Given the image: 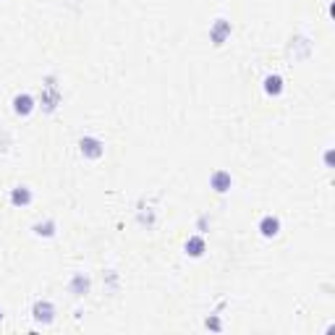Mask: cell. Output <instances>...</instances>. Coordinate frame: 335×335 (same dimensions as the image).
Listing matches in <instances>:
<instances>
[{"instance_id":"1","label":"cell","mask_w":335,"mask_h":335,"mask_svg":"<svg viewBox=\"0 0 335 335\" xmlns=\"http://www.w3.org/2000/svg\"><path fill=\"white\" fill-rule=\"evenodd\" d=\"M79 147H81V155L84 157H92V160L102 157V152H105L102 142L100 139H92V136H84V139L79 142Z\"/></svg>"},{"instance_id":"2","label":"cell","mask_w":335,"mask_h":335,"mask_svg":"<svg viewBox=\"0 0 335 335\" xmlns=\"http://www.w3.org/2000/svg\"><path fill=\"white\" fill-rule=\"evenodd\" d=\"M32 314H34V319L37 322H52L55 319V309H52V304L50 301H37L34 304V309H32Z\"/></svg>"},{"instance_id":"3","label":"cell","mask_w":335,"mask_h":335,"mask_svg":"<svg viewBox=\"0 0 335 335\" xmlns=\"http://www.w3.org/2000/svg\"><path fill=\"white\" fill-rule=\"evenodd\" d=\"M13 110H16V116H29V113L34 110L32 95H16L13 97Z\"/></svg>"},{"instance_id":"4","label":"cell","mask_w":335,"mask_h":335,"mask_svg":"<svg viewBox=\"0 0 335 335\" xmlns=\"http://www.w3.org/2000/svg\"><path fill=\"white\" fill-rule=\"evenodd\" d=\"M260 231H262V236H264V239H272V236H278V231H280V220H278V217H272V215L262 217V223H260Z\"/></svg>"},{"instance_id":"5","label":"cell","mask_w":335,"mask_h":335,"mask_svg":"<svg viewBox=\"0 0 335 335\" xmlns=\"http://www.w3.org/2000/svg\"><path fill=\"white\" fill-rule=\"evenodd\" d=\"M212 189H215V191H228V189H231V176H228L225 170H217L215 176H212Z\"/></svg>"},{"instance_id":"6","label":"cell","mask_w":335,"mask_h":335,"mask_svg":"<svg viewBox=\"0 0 335 335\" xmlns=\"http://www.w3.org/2000/svg\"><path fill=\"white\" fill-rule=\"evenodd\" d=\"M89 291V278L87 275H73V280H71V293L73 296H84Z\"/></svg>"},{"instance_id":"7","label":"cell","mask_w":335,"mask_h":335,"mask_svg":"<svg viewBox=\"0 0 335 335\" xmlns=\"http://www.w3.org/2000/svg\"><path fill=\"white\" fill-rule=\"evenodd\" d=\"M11 202H13V204H29V202H32V191H29L26 186H19V189H13V194H11Z\"/></svg>"},{"instance_id":"8","label":"cell","mask_w":335,"mask_h":335,"mask_svg":"<svg viewBox=\"0 0 335 335\" xmlns=\"http://www.w3.org/2000/svg\"><path fill=\"white\" fill-rule=\"evenodd\" d=\"M280 89H283V79L280 76H267L264 79V92L267 95H280Z\"/></svg>"},{"instance_id":"9","label":"cell","mask_w":335,"mask_h":335,"mask_svg":"<svg viewBox=\"0 0 335 335\" xmlns=\"http://www.w3.org/2000/svg\"><path fill=\"white\" fill-rule=\"evenodd\" d=\"M186 254H191V257H202L204 254V241L202 239H189V243H186Z\"/></svg>"},{"instance_id":"10","label":"cell","mask_w":335,"mask_h":335,"mask_svg":"<svg viewBox=\"0 0 335 335\" xmlns=\"http://www.w3.org/2000/svg\"><path fill=\"white\" fill-rule=\"evenodd\" d=\"M231 32V26L225 24V21H217V26H215V34H212V40H215V45H223L225 40V34Z\"/></svg>"},{"instance_id":"11","label":"cell","mask_w":335,"mask_h":335,"mask_svg":"<svg viewBox=\"0 0 335 335\" xmlns=\"http://www.w3.org/2000/svg\"><path fill=\"white\" fill-rule=\"evenodd\" d=\"M207 327H212V330H220V322H217L215 317H210V319H207Z\"/></svg>"},{"instance_id":"12","label":"cell","mask_w":335,"mask_h":335,"mask_svg":"<svg viewBox=\"0 0 335 335\" xmlns=\"http://www.w3.org/2000/svg\"><path fill=\"white\" fill-rule=\"evenodd\" d=\"M0 319H3V311H0Z\"/></svg>"}]
</instances>
